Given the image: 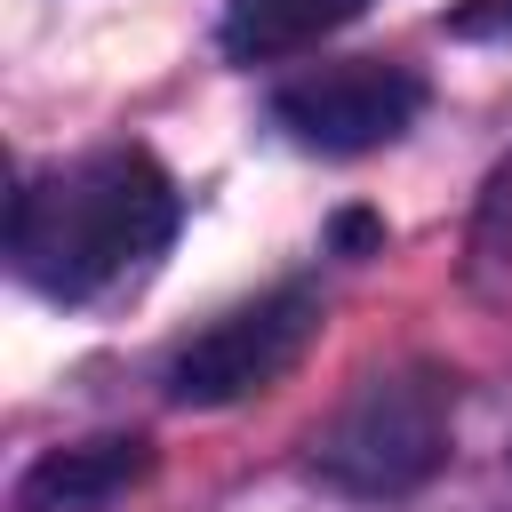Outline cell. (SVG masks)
I'll return each mask as SVG.
<instances>
[{
    "instance_id": "obj_1",
    "label": "cell",
    "mask_w": 512,
    "mask_h": 512,
    "mask_svg": "<svg viewBox=\"0 0 512 512\" xmlns=\"http://www.w3.org/2000/svg\"><path fill=\"white\" fill-rule=\"evenodd\" d=\"M176 232V184L152 152L104 144L64 168H40L8 200V264L56 304H88L136 280Z\"/></svg>"
},
{
    "instance_id": "obj_2",
    "label": "cell",
    "mask_w": 512,
    "mask_h": 512,
    "mask_svg": "<svg viewBox=\"0 0 512 512\" xmlns=\"http://www.w3.org/2000/svg\"><path fill=\"white\" fill-rule=\"evenodd\" d=\"M448 408H456V392L440 368H376L312 432V464H320V480H336L352 496H400L440 472Z\"/></svg>"
},
{
    "instance_id": "obj_3",
    "label": "cell",
    "mask_w": 512,
    "mask_h": 512,
    "mask_svg": "<svg viewBox=\"0 0 512 512\" xmlns=\"http://www.w3.org/2000/svg\"><path fill=\"white\" fill-rule=\"evenodd\" d=\"M320 336V296L312 288H272L240 312H224L216 328H200L176 360H168V400L176 408H224L248 400L264 384H280Z\"/></svg>"
},
{
    "instance_id": "obj_4",
    "label": "cell",
    "mask_w": 512,
    "mask_h": 512,
    "mask_svg": "<svg viewBox=\"0 0 512 512\" xmlns=\"http://www.w3.org/2000/svg\"><path fill=\"white\" fill-rule=\"evenodd\" d=\"M416 112H424V80L408 64H376V56L304 72L272 96V120L312 152H376L400 128H416Z\"/></svg>"
},
{
    "instance_id": "obj_5",
    "label": "cell",
    "mask_w": 512,
    "mask_h": 512,
    "mask_svg": "<svg viewBox=\"0 0 512 512\" xmlns=\"http://www.w3.org/2000/svg\"><path fill=\"white\" fill-rule=\"evenodd\" d=\"M144 472H152L144 440H80V448L40 456L16 480V512H112Z\"/></svg>"
},
{
    "instance_id": "obj_6",
    "label": "cell",
    "mask_w": 512,
    "mask_h": 512,
    "mask_svg": "<svg viewBox=\"0 0 512 512\" xmlns=\"http://www.w3.org/2000/svg\"><path fill=\"white\" fill-rule=\"evenodd\" d=\"M368 0H224V48L240 64H264V56H288V48H312L320 32L352 24Z\"/></svg>"
},
{
    "instance_id": "obj_7",
    "label": "cell",
    "mask_w": 512,
    "mask_h": 512,
    "mask_svg": "<svg viewBox=\"0 0 512 512\" xmlns=\"http://www.w3.org/2000/svg\"><path fill=\"white\" fill-rule=\"evenodd\" d=\"M472 288L512 304V160L488 176L480 216H472Z\"/></svg>"
},
{
    "instance_id": "obj_8",
    "label": "cell",
    "mask_w": 512,
    "mask_h": 512,
    "mask_svg": "<svg viewBox=\"0 0 512 512\" xmlns=\"http://www.w3.org/2000/svg\"><path fill=\"white\" fill-rule=\"evenodd\" d=\"M448 32L456 40H512V0H464V8H448Z\"/></svg>"
}]
</instances>
